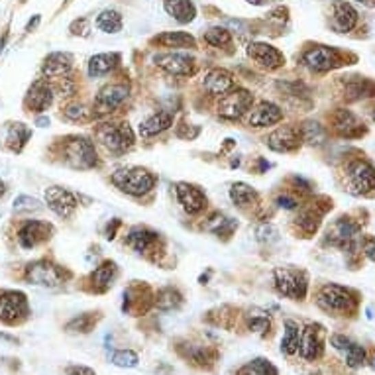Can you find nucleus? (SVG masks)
<instances>
[{
	"instance_id": "1",
	"label": "nucleus",
	"mask_w": 375,
	"mask_h": 375,
	"mask_svg": "<svg viewBox=\"0 0 375 375\" xmlns=\"http://www.w3.org/2000/svg\"><path fill=\"white\" fill-rule=\"evenodd\" d=\"M317 305L324 310V312H330L334 317H346L352 315L358 306V299L356 295L346 289V287H340V285H334L328 283L324 285L317 295Z\"/></svg>"
},
{
	"instance_id": "2",
	"label": "nucleus",
	"mask_w": 375,
	"mask_h": 375,
	"mask_svg": "<svg viewBox=\"0 0 375 375\" xmlns=\"http://www.w3.org/2000/svg\"><path fill=\"white\" fill-rule=\"evenodd\" d=\"M112 183L122 193L132 196H141L150 193L155 185V177L144 167H122L112 173Z\"/></svg>"
},
{
	"instance_id": "3",
	"label": "nucleus",
	"mask_w": 375,
	"mask_h": 375,
	"mask_svg": "<svg viewBox=\"0 0 375 375\" xmlns=\"http://www.w3.org/2000/svg\"><path fill=\"white\" fill-rule=\"evenodd\" d=\"M275 279V289L279 295L293 299V301H303L308 291V277L301 269H291V267H277L273 271Z\"/></svg>"
},
{
	"instance_id": "4",
	"label": "nucleus",
	"mask_w": 375,
	"mask_h": 375,
	"mask_svg": "<svg viewBox=\"0 0 375 375\" xmlns=\"http://www.w3.org/2000/svg\"><path fill=\"white\" fill-rule=\"evenodd\" d=\"M97 139L112 153H122L134 146V132L124 122H109L97 128Z\"/></svg>"
},
{
	"instance_id": "5",
	"label": "nucleus",
	"mask_w": 375,
	"mask_h": 375,
	"mask_svg": "<svg viewBox=\"0 0 375 375\" xmlns=\"http://www.w3.org/2000/svg\"><path fill=\"white\" fill-rule=\"evenodd\" d=\"M346 189L352 195H365L375 189V167L365 159H354L346 167Z\"/></svg>"
},
{
	"instance_id": "6",
	"label": "nucleus",
	"mask_w": 375,
	"mask_h": 375,
	"mask_svg": "<svg viewBox=\"0 0 375 375\" xmlns=\"http://www.w3.org/2000/svg\"><path fill=\"white\" fill-rule=\"evenodd\" d=\"M63 153H65L67 166L75 167V169H91V167L97 166L95 144L83 136H75V138L67 139Z\"/></svg>"
},
{
	"instance_id": "7",
	"label": "nucleus",
	"mask_w": 375,
	"mask_h": 375,
	"mask_svg": "<svg viewBox=\"0 0 375 375\" xmlns=\"http://www.w3.org/2000/svg\"><path fill=\"white\" fill-rule=\"evenodd\" d=\"M26 277L32 281L34 285H42V287H49V289H56L61 287L65 283V271L61 267H57L47 260H40V262H34L28 265L26 269Z\"/></svg>"
},
{
	"instance_id": "8",
	"label": "nucleus",
	"mask_w": 375,
	"mask_h": 375,
	"mask_svg": "<svg viewBox=\"0 0 375 375\" xmlns=\"http://www.w3.org/2000/svg\"><path fill=\"white\" fill-rule=\"evenodd\" d=\"M28 317V301L20 291H6L0 295V320L14 326Z\"/></svg>"
},
{
	"instance_id": "9",
	"label": "nucleus",
	"mask_w": 375,
	"mask_h": 375,
	"mask_svg": "<svg viewBox=\"0 0 375 375\" xmlns=\"http://www.w3.org/2000/svg\"><path fill=\"white\" fill-rule=\"evenodd\" d=\"M253 98L246 89H236V91H228V95H224L218 102V114L226 120H240L244 114L250 112Z\"/></svg>"
},
{
	"instance_id": "10",
	"label": "nucleus",
	"mask_w": 375,
	"mask_h": 375,
	"mask_svg": "<svg viewBox=\"0 0 375 375\" xmlns=\"http://www.w3.org/2000/svg\"><path fill=\"white\" fill-rule=\"evenodd\" d=\"M45 203L47 207L61 218H69L71 214L79 207V198L69 189L63 187H49L45 189Z\"/></svg>"
},
{
	"instance_id": "11",
	"label": "nucleus",
	"mask_w": 375,
	"mask_h": 375,
	"mask_svg": "<svg viewBox=\"0 0 375 375\" xmlns=\"http://www.w3.org/2000/svg\"><path fill=\"white\" fill-rule=\"evenodd\" d=\"M303 63L315 73H326V71L334 69L336 65H340V56L332 47L315 45L303 56Z\"/></svg>"
},
{
	"instance_id": "12",
	"label": "nucleus",
	"mask_w": 375,
	"mask_h": 375,
	"mask_svg": "<svg viewBox=\"0 0 375 375\" xmlns=\"http://www.w3.org/2000/svg\"><path fill=\"white\" fill-rule=\"evenodd\" d=\"M128 98V87L126 84L112 83L102 87L95 98V112L97 114H109L114 112Z\"/></svg>"
},
{
	"instance_id": "13",
	"label": "nucleus",
	"mask_w": 375,
	"mask_h": 375,
	"mask_svg": "<svg viewBox=\"0 0 375 375\" xmlns=\"http://www.w3.org/2000/svg\"><path fill=\"white\" fill-rule=\"evenodd\" d=\"M358 24V10L344 0H336L330 6V28L338 34H348Z\"/></svg>"
},
{
	"instance_id": "14",
	"label": "nucleus",
	"mask_w": 375,
	"mask_h": 375,
	"mask_svg": "<svg viewBox=\"0 0 375 375\" xmlns=\"http://www.w3.org/2000/svg\"><path fill=\"white\" fill-rule=\"evenodd\" d=\"M301 139H303V136H301V132L297 128H293V126H281L273 134H269V138L265 139V144L273 152L287 153L297 150L301 146Z\"/></svg>"
},
{
	"instance_id": "15",
	"label": "nucleus",
	"mask_w": 375,
	"mask_h": 375,
	"mask_svg": "<svg viewBox=\"0 0 375 375\" xmlns=\"http://www.w3.org/2000/svg\"><path fill=\"white\" fill-rule=\"evenodd\" d=\"M248 56H250L258 65H262V67H265V69L269 71L279 69V67L285 63L283 54L279 52L277 47H273V45H269V43L262 42L250 43V45H248Z\"/></svg>"
},
{
	"instance_id": "16",
	"label": "nucleus",
	"mask_w": 375,
	"mask_h": 375,
	"mask_svg": "<svg viewBox=\"0 0 375 375\" xmlns=\"http://www.w3.org/2000/svg\"><path fill=\"white\" fill-rule=\"evenodd\" d=\"M52 232H54L52 224L40 223V220H30V223H26L20 228L18 242H20L22 248H34V246L45 242L47 238L52 236Z\"/></svg>"
},
{
	"instance_id": "17",
	"label": "nucleus",
	"mask_w": 375,
	"mask_h": 375,
	"mask_svg": "<svg viewBox=\"0 0 375 375\" xmlns=\"http://www.w3.org/2000/svg\"><path fill=\"white\" fill-rule=\"evenodd\" d=\"M175 191H177V198L183 205V209L187 210L189 214H198L201 210L207 207V195L195 187V185H189V183H177L175 185Z\"/></svg>"
},
{
	"instance_id": "18",
	"label": "nucleus",
	"mask_w": 375,
	"mask_h": 375,
	"mask_svg": "<svg viewBox=\"0 0 375 375\" xmlns=\"http://www.w3.org/2000/svg\"><path fill=\"white\" fill-rule=\"evenodd\" d=\"M153 61L171 75H189L195 65V59L189 54H159L153 57Z\"/></svg>"
},
{
	"instance_id": "19",
	"label": "nucleus",
	"mask_w": 375,
	"mask_h": 375,
	"mask_svg": "<svg viewBox=\"0 0 375 375\" xmlns=\"http://www.w3.org/2000/svg\"><path fill=\"white\" fill-rule=\"evenodd\" d=\"M356 234H358V228L350 223L348 218H338V220L328 228L326 240H328L332 246H336V248L350 250L352 244H354V240H356Z\"/></svg>"
},
{
	"instance_id": "20",
	"label": "nucleus",
	"mask_w": 375,
	"mask_h": 375,
	"mask_svg": "<svg viewBox=\"0 0 375 375\" xmlns=\"http://www.w3.org/2000/svg\"><path fill=\"white\" fill-rule=\"evenodd\" d=\"M334 132L342 138H358L365 132L360 118L350 111H338L332 116Z\"/></svg>"
},
{
	"instance_id": "21",
	"label": "nucleus",
	"mask_w": 375,
	"mask_h": 375,
	"mask_svg": "<svg viewBox=\"0 0 375 375\" xmlns=\"http://www.w3.org/2000/svg\"><path fill=\"white\" fill-rule=\"evenodd\" d=\"M322 338H320L319 326L310 324L306 326L305 330L301 332V342H299V352H301V358L306 361L317 360L322 356Z\"/></svg>"
},
{
	"instance_id": "22",
	"label": "nucleus",
	"mask_w": 375,
	"mask_h": 375,
	"mask_svg": "<svg viewBox=\"0 0 375 375\" xmlns=\"http://www.w3.org/2000/svg\"><path fill=\"white\" fill-rule=\"evenodd\" d=\"M54 102V91L45 81H36L30 87L28 97H26V106L34 112H43L49 109Z\"/></svg>"
},
{
	"instance_id": "23",
	"label": "nucleus",
	"mask_w": 375,
	"mask_h": 375,
	"mask_svg": "<svg viewBox=\"0 0 375 375\" xmlns=\"http://www.w3.org/2000/svg\"><path fill=\"white\" fill-rule=\"evenodd\" d=\"M283 118V111L273 102H262L253 112L248 116V124L255 126V128H265V126H273L281 122Z\"/></svg>"
},
{
	"instance_id": "24",
	"label": "nucleus",
	"mask_w": 375,
	"mask_h": 375,
	"mask_svg": "<svg viewBox=\"0 0 375 375\" xmlns=\"http://www.w3.org/2000/svg\"><path fill=\"white\" fill-rule=\"evenodd\" d=\"M203 84L210 95H226L234 89V77L226 69H212L205 75Z\"/></svg>"
},
{
	"instance_id": "25",
	"label": "nucleus",
	"mask_w": 375,
	"mask_h": 375,
	"mask_svg": "<svg viewBox=\"0 0 375 375\" xmlns=\"http://www.w3.org/2000/svg\"><path fill=\"white\" fill-rule=\"evenodd\" d=\"M73 67V56L65 52H56L52 56H47L43 63V75L49 79H59L63 75H67Z\"/></svg>"
},
{
	"instance_id": "26",
	"label": "nucleus",
	"mask_w": 375,
	"mask_h": 375,
	"mask_svg": "<svg viewBox=\"0 0 375 375\" xmlns=\"http://www.w3.org/2000/svg\"><path fill=\"white\" fill-rule=\"evenodd\" d=\"M171 124H173V114L171 112H155L139 124V136L141 138H152V136L166 132L167 128H171Z\"/></svg>"
},
{
	"instance_id": "27",
	"label": "nucleus",
	"mask_w": 375,
	"mask_h": 375,
	"mask_svg": "<svg viewBox=\"0 0 375 375\" xmlns=\"http://www.w3.org/2000/svg\"><path fill=\"white\" fill-rule=\"evenodd\" d=\"M128 246L138 253H144L152 248L153 244L157 242V234L150 230V228H144V226H134L130 232H128V238H126Z\"/></svg>"
},
{
	"instance_id": "28",
	"label": "nucleus",
	"mask_w": 375,
	"mask_h": 375,
	"mask_svg": "<svg viewBox=\"0 0 375 375\" xmlns=\"http://www.w3.org/2000/svg\"><path fill=\"white\" fill-rule=\"evenodd\" d=\"M163 8L169 16H173L181 24L193 22L196 16L195 4L191 0H163Z\"/></svg>"
},
{
	"instance_id": "29",
	"label": "nucleus",
	"mask_w": 375,
	"mask_h": 375,
	"mask_svg": "<svg viewBox=\"0 0 375 375\" xmlns=\"http://www.w3.org/2000/svg\"><path fill=\"white\" fill-rule=\"evenodd\" d=\"M120 63L118 54H98L89 61V77H102Z\"/></svg>"
},
{
	"instance_id": "30",
	"label": "nucleus",
	"mask_w": 375,
	"mask_h": 375,
	"mask_svg": "<svg viewBox=\"0 0 375 375\" xmlns=\"http://www.w3.org/2000/svg\"><path fill=\"white\" fill-rule=\"evenodd\" d=\"M116 264L114 262H104L102 265H98L97 269L93 271V275H91V281H93V287H95V291L102 293L106 291L109 287L112 285V281L116 277Z\"/></svg>"
},
{
	"instance_id": "31",
	"label": "nucleus",
	"mask_w": 375,
	"mask_h": 375,
	"mask_svg": "<svg viewBox=\"0 0 375 375\" xmlns=\"http://www.w3.org/2000/svg\"><path fill=\"white\" fill-rule=\"evenodd\" d=\"M155 42L161 43L163 47H173V49H187L195 47V38L187 32H166L155 38Z\"/></svg>"
},
{
	"instance_id": "32",
	"label": "nucleus",
	"mask_w": 375,
	"mask_h": 375,
	"mask_svg": "<svg viewBox=\"0 0 375 375\" xmlns=\"http://www.w3.org/2000/svg\"><path fill=\"white\" fill-rule=\"evenodd\" d=\"M301 326L295 320H287L285 322V334L281 340V352L285 356H293L295 352H299V342H301Z\"/></svg>"
},
{
	"instance_id": "33",
	"label": "nucleus",
	"mask_w": 375,
	"mask_h": 375,
	"mask_svg": "<svg viewBox=\"0 0 375 375\" xmlns=\"http://www.w3.org/2000/svg\"><path fill=\"white\" fill-rule=\"evenodd\" d=\"M230 198H232V203L240 207V209H246V207H250L255 203V191L251 189L250 185H246V183H234L232 185V189H230Z\"/></svg>"
},
{
	"instance_id": "34",
	"label": "nucleus",
	"mask_w": 375,
	"mask_h": 375,
	"mask_svg": "<svg viewBox=\"0 0 375 375\" xmlns=\"http://www.w3.org/2000/svg\"><path fill=\"white\" fill-rule=\"evenodd\" d=\"M97 26L104 34H118L122 30V16L116 10H104V12L98 14Z\"/></svg>"
},
{
	"instance_id": "35",
	"label": "nucleus",
	"mask_w": 375,
	"mask_h": 375,
	"mask_svg": "<svg viewBox=\"0 0 375 375\" xmlns=\"http://www.w3.org/2000/svg\"><path fill=\"white\" fill-rule=\"evenodd\" d=\"M181 303H183V297H181V293L177 291V289H173V287L161 289V291L157 293V297H155V305H157V308H161V310L179 308Z\"/></svg>"
},
{
	"instance_id": "36",
	"label": "nucleus",
	"mask_w": 375,
	"mask_h": 375,
	"mask_svg": "<svg viewBox=\"0 0 375 375\" xmlns=\"http://www.w3.org/2000/svg\"><path fill=\"white\" fill-rule=\"evenodd\" d=\"M236 375H277V370L273 363H269L264 358H258V360L250 361L246 365H242L238 370Z\"/></svg>"
},
{
	"instance_id": "37",
	"label": "nucleus",
	"mask_w": 375,
	"mask_h": 375,
	"mask_svg": "<svg viewBox=\"0 0 375 375\" xmlns=\"http://www.w3.org/2000/svg\"><path fill=\"white\" fill-rule=\"evenodd\" d=\"M98 317H95V312H87V315H81L77 319H73L67 322L65 330L69 334H87L91 332L97 324Z\"/></svg>"
},
{
	"instance_id": "38",
	"label": "nucleus",
	"mask_w": 375,
	"mask_h": 375,
	"mask_svg": "<svg viewBox=\"0 0 375 375\" xmlns=\"http://www.w3.org/2000/svg\"><path fill=\"white\" fill-rule=\"evenodd\" d=\"M32 136V130L26 128L24 124H14L10 128V134H8V146L12 152H20L24 148V144L28 141Z\"/></svg>"
},
{
	"instance_id": "39",
	"label": "nucleus",
	"mask_w": 375,
	"mask_h": 375,
	"mask_svg": "<svg viewBox=\"0 0 375 375\" xmlns=\"http://www.w3.org/2000/svg\"><path fill=\"white\" fill-rule=\"evenodd\" d=\"M301 136L305 141L308 144H312V146H320L324 139H326V132H324V128L319 124V122H306L303 126V130H301Z\"/></svg>"
},
{
	"instance_id": "40",
	"label": "nucleus",
	"mask_w": 375,
	"mask_h": 375,
	"mask_svg": "<svg viewBox=\"0 0 375 375\" xmlns=\"http://www.w3.org/2000/svg\"><path fill=\"white\" fill-rule=\"evenodd\" d=\"M205 42L214 45V47H224L232 42V36L226 28H210L205 32Z\"/></svg>"
},
{
	"instance_id": "41",
	"label": "nucleus",
	"mask_w": 375,
	"mask_h": 375,
	"mask_svg": "<svg viewBox=\"0 0 375 375\" xmlns=\"http://www.w3.org/2000/svg\"><path fill=\"white\" fill-rule=\"evenodd\" d=\"M342 356H344V360H346L350 367H358L365 361V350L356 342H350V346L346 350H342Z\"/></svg>"
},
{
	"instance_id": "42",
	"label": "nucleus",
	"mask_w": 375,
	"mask_h": 375,
	"mask_svg": "<svg viewBox=\"0 0 375 375\" xmlns=\"http://www.w3.org/2000/svg\"><path fill=\"white\" fill-rule=\"evenodd\" d=\"M138 361V354L132 352V350H118V352L112 354V363L116 367H136Z\"/></svg>"
},
{
	"instance_id": "43",
	"label": "nucleus",
	"mask_w": 375,
	"mask_h": 375,
	"mask_svg": "<svg viewBox=\"0 0 375 375\" xmlns=\"http://www.w3.org/2000/svg\"><path fill=\"white\" fill-rule=\"evenodd\" d=\"M372 89V84L370 81H365V79H356L354 83H350L346 87V95L348 98H360V97H370V91Z\"/></svg>"
},
{
	"instance_id": "44",
	"label": "nucleus",
	"mask_w": 375,
	"mask_h": 375,
	"mask_svg": "<svg viewBox=\"0 0 375 375\" xmlns=\"http://www.w3.org/2000/svg\"><path fill=\"white\" fill-rule=\"evenodd\" d=\"M14 210L16 212H36V210H42V205L38 198L22 195L14 201Z\"/></svg>"
},
{
	"instance_id": "45",
	"label": "nucleus",
	"mask_w": 375,
	"mask_h": 375,
	"mask_svg": "<svg viewBox=\"0 0 375 375\" xmlns=\"http://www.w3.org/2000/svg\"><path fill=\"white\" fill-rule=\"evenodd\" d=\"M297 224L305 234H312L319 228V216H315V212H305L297 218Z\"/></svg>"
},
{
	"instance_id": "46",
	"label": "nucleus",
	"mask_w": 375,
	"mask_h": 375,
	"mask_svg": "<svg viewBox=\"0 0 375 375\" xmlns=\"http://www.w3.org/2000/svg\"><path fill=\"white\" fill-rule=\"evenodd\" d=\"M255 236L260 242H275L277 240V228L273 224H262L255 230Z\"/></svg>"
},
{
	"instance_id": "47",
	"label": "nucleus",
	"mask_w": 375,
	"mask_h": 375,
	"mask_svg": "<svg viewBox=\"0 0 375 375\" xmlns=\"http://www.w3.org/2000/svg\"><path fill=\"white\" fill-rule=\"evenodd\" d=\"M65 116L69 120H87L89 118V111L84 109L83 104H69L65 109Z\"/></svg>"
},
{
	"instance_id": "48",
	"label": "nucleus",
	"mask_w": 375,
	"mask_h": 375,
	"mask_svg": "<svg viewBox=\"0 0 375 375\" xmlns=\"http://www.w3.org/2000/svg\"><path fill=\"white\" fill-rule=\"evenodd\" d=\"M269 326H271V322H269L267 317H260V315H255V317H251L250 319V330H253V332H260V334L269 332Z\"/></svg>"
},
{
	"instance_id": "49",
	"label": "nucleus",
	"mask_w": 375,
	"mask_h": 375,
	"mask_svg": "<svg viewBox=\"0 0 375 375\" xmlns=\"http://www.w3.org/2000/svg\"><path fill=\"white\" fill-rule=\"evenodd\" d=\"M71 34L73 36H81V38H87L89 34H91V26H89V20H84V18H81V20H75L73 24H71Z\"/></svg>"
},
{
	"instance_id": "50",
	"label": "nucleus",
	"mask_w": 375,
	"mask_h": 375,
	"mask_svg": "<svg viewBox=\"0 0 375 375\" xmlns=\"http://www.w3.org/2000/svg\"><path fill=\"white\" fill-rule=\"evenodd\" d=\"M363 253H365L372 262H375V238H365V240H363Z\"/></svg>"
},
{
	"instance_id": "51",
	"label": "nucleus",
	"mask_w": 375,
	"mask_h": 375,
	"mask_svg": "<svg viewBox=\"0 0 375 375\" xmlns=\"http://www.w3.org/2000/svg\"><path fill=\"white\" fill-rule=\"evenodd\" d=\"M67 375H97L91 367H84V365H73L67 370Z\"/></svg>"
},
{
	"instance_id": "52",
	"label": "nucleus",
	"mask_w": 375,
	"mask_h": 375,
	"mask_svg": "<svg viewBox=\"0 0 375 375\" xmlns=\"http://www.w3.org/2000/svg\"><path fill=\"white\" fill-rule=\"evenodd\" d=\"M277 205L281 207V209H287V210H291L295 209L299 203L295 201V198H291V196H279L277 198Z\"/></svg>"
},
{
	"instance_id": "53",
	"label": "nucleus",
	"mask_w": 375,
	"mask_h": 375,
	"mask_svg": "<svg viewBox=\"0 0 375 375\" xmlns=\"http://www.w3.org/2000/svg\"><path fill=\"white\" fill-rule=\"evenodd\" d=\"M360 4L367 6V8H375V0H358Z\"/></svg>"
},
{
	"instance_id": "54",
	"label": "nucleus",
	"mask_w": 375,
	"mask_h": 375,
	"mask_svg": "<svg viewBox=\"0 0 375 375\" xmlns=\"http://www.w3.org/2000/svg\"><path fill=\"white\" fill-rule=\"evenodd\" d=\"M49 124V120L47 118H38V126H45Z\"/></svg>"
},
{
	"instance_id": "55",
	"label": "nucleus",
	"mask_w": 375,
	"mask_h": 375,
	"mask_svg": "<svg viewBox=\"0 0 375 375\" xmlns=\"http://www.w3.org/2000/svg\"><path fill=\"white\" fill-rule=\"evenodd\" d=\"M4 191H6V189H4V183H2V181H0V196L4 195Z\"/></svg>"
},
{
	"instance_id": "56",
	"label": "nucleus",
	"mask_w": 375,
	"mask_h": 375,
	"mask_svg": "<svg viewBox=\"0 0 375 375\" xmlns=\"http://www.w3.org/2000/svg\"><path fill=\"white\" fill-rule=\"evenodd\" d=\"M374 120H375V112H374Z\"/></svg>"
}]
</instances>
